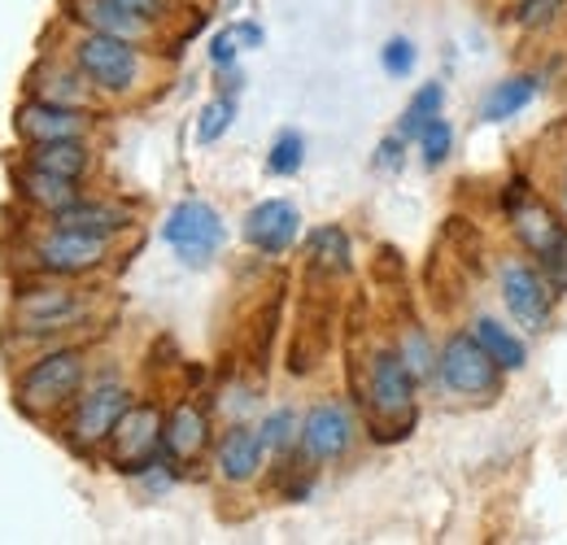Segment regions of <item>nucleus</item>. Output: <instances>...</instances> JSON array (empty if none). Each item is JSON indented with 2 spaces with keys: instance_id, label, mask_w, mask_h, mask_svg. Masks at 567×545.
Returning a JSON list of instances; mask_svg holds the SVG:
<instances>
[{
  "instance_id": "nucleus-6",
  "label": "nucleus",
  "mask_w": 567,
  "mask_h": 545,
  "mask_svg": "<svg viewBox=\"0 0 567 545\" xmlns=\"http://www.w3.org/2000/svg\"><path fill=\"white\" fill-rule=\"evenodd\" d=\"M497 292H502V306L511 315V323L528 337H542L550 323H555V301L559 292L546 284V275L537 263H524V258H506L502 271H497Z\"/></svg>"
},
{
  "instance_id": "nucleus-38",
  "label": "nucleus",
  "mask_w": 567,
  "mask_h": 545,
  "mask_svg": "<svg viewBox=\"0 0 567 545\" xmlns=\"http://www.w3.org/2000/svg\"><path fill=\"white\" fill-rule=\"evenodd\" d=\"M236 40H240V49H262L267 31L258 22H236Z\"/></svg>"
},
{
  "instance_id": "nucleus-21",
  "label": "nucleus",
  "mask_w": 567,
  "mask_h": 545,
  "mask_svg": "<svg viewBox=\"0 0 567 545\" xmlns=\"http://www.w3.org/2000/svg\"><path fill=\"white\" fill-rule=\"evenodd\" d=\"M537 92H542V79L537 74H506V79H497L494 88L485 92L481 119L485 123H511V119H519L537 101Z\"/></svg>"
},
{
  "instance_id": "nucleus-32",
  "label": "nucleus",
  "mask_w": 567,
  "mask_h": 545,
  "mask_svg": "<svg viewBox=\"0 0 567 545\" xmlns=\"http://www.w3.org/2000/svg\"><path fill=\"white\" fill-rule=\"evenodd\" d=\"M567 0H519L515 4V22L524 27V31H546L559 13H564Z\"/></svg>"
},
{
  "instance_id": "nucleus-27",
  "label": "nucleus",
  "mask_w": 567,
  "mask_h": 545,
  "mask_svg": "<svg viewBox=\"0 0 567 545\" xmlns=\"http://www.w3.org/2000/svg\"><path fill=\"white\" fill-rule=\"evenodd\" d=\"M231 123H236V96L231 92H218L214 101L202 105V114H197V144H218V140L231 132Z\"/></svg>"
},
{
  "instance_id": "nucleus-36",
  "label": "nucleus",
  "mask_w": 567,
  "mask_h": 545,
  "mask_svg": "<svg viewBox=\"0 0 567 545\" xmlns=\"http://www.w3.org/2000/svg\"><path fill=\"white\" fill-rule=\"evenodd\" d=\"M537 267H542V275H546V284L564 297L567 292V240H559L550 254H542V258H537Z\"/></svg>"
},
{
  "instance_id": "nucleus-3",
  "label": "nucleus",
  "mask_w": 567,
  "mask_h": 545,
  "mask_svg": "<svg viewBox=\"0 0 567 545\" xmlns=\"http://www.w3.org/2000/svg\"><path fill=\"white\" fill-rule=\"evenodd\" d=\"M71 62L87 74V83H92L105 101H127V96H136L144 74H148L144 44L118 40V35H101V31H79V35H74Z\"/></svg>"
},
{
  "instance_id": "nucleus-20",
  "label": "nucleus",
  "mask_w": 567,
  "mask_h": 545,
  "mask_svg": "<svg viewBox=\"0 0 567 545\" xmlns=\"http://www.w3.org/2000/svg\"><path fill=\"white\" fill-rule=\"evenodd\" d=\"M49 223H53V227H71V232H87V236H105V240H114V236H118V232H127L136 218H132V209H127V205L79 197V202L66 205V209L49 214Z\"/></svg>"
},
{
  "instance_id": "nucleus-17",
  "label": "nucleus",
  "mask_w": 567,
  "mask_h": 545,
  "mask_svg": "<svg viewBox=\"0 0 567 545\" xmlns=\"http://www.w3.org/2000/svg\"><path fill=\"white\" fill-rule=\"evenodd\" d=\"M27 92L40 101H53V105H74V110H96V96H101L71 58L66 62H40L27 79Z\"/></svg>"
},
{
  "instance_id": "nucleus-33",
  "label": "nucleus",
  "mask_w": 567,
  "mask_h": 545,
  "mask_svg": "<svg viewBox=\"0 0 567 545\" xmlns=\"http://www.w3.org/2000/svg\"><path fill=\"white\" fill-rule=\"evenodd\" d=\"M132 480H136V489H141V493L162 497V493H171V489L179 484V463H175V459H157L153 467H144L141 476H132Z\"/></svg>"
},
{
  "instance_id": "nucleus-24",
  "label": "nucleus",
  "mask_w": 567,
  "mask_h": 545,
  "mask_svg": "<svg viewBox=\"0 0 567 545\" xmlns=\"http://www.w3.org/2000/svg\"><path fill=\"white\" fill-rule=\"evenodd\" d=\"M467 332L489 349V358H494L502 371H524L528 367V345H524V337L511 323H502L494 315H476Z\"/></svg>"
},
{
  "instance_id": "nucleus-34",
  "label": "nucleus",
  "mask_w": 567,
  "mask_h": 545,
  "mask_svg": "<svg viewBox=\"0 0 567 545\" xmlns=\"http://www.w3.org/2000/svg\"><path fill=\"white\" fill-rule=\"evenodd\" d=\"M406 144H411L406 136L389 132V136L375 144V153H371V166H375V171H384V175H398V171L406 166Z\"/></svg>"
},
{
  "instance_id": "nucleus-39",
  "label": "nucleus",
  "mask_w": 567,
  "mask_h": 545,
  "mask_svg": "<svg viewBox=\"0 0 567 545\" xmlns=\"http://www.w3.org/2000/svg\"><path fill=\"white\" fill-rule=\"evenodd\" d=\"M559 205H564V218H567V162L564 171H559Z\"/></svg>"
},
{
  "instance_id": "nucleus-29",
  "label": "nucleus",
  "mask_w": 567,
  "mask_h": 545,
  "mask_svg": "<svg viewBox=\"0 0 567 545\" xmlns=\"http://www.w3.org/2000/svg\"><path fill=\"white\" fill-rule=\"evenodd\" d=\"M258 432H262V441H267V450L271 454H288V450H297V432H301V419H297V410H271L262 423H258Z\"/></svg>"
},
{
  "instance_id": "nucleus-35",
  "label": "nucleus",
  "mask_w": 567,
  "mask_h": 545,
  "mask_svg": "<svg viewBox=\"0 0 567 545\" xmlns=\"http://www.w3.org/2000/svg\"><path fill=\"white\" fill-rule=\"evenodd\" d=\"M240 40H236V27H223V31H214L210 35V66L214 70H231L240 62Z\"/></svg>"
},
{
  "instance_id": "nucleus-30",
  "label": "nucleus",
  "mask_w": 567,
  "mask_h": 545,
  "mask_svg": "<svg viewBox=\"0 0 567 545\" xmlns=\"http://www.w3.org/2000/svg\"><path fill=\"white\" fill-rule=\"evenodd\" d=\"M420 153H424V166L427 171H436L445 157H450V148H454V127L445 123V119H432L424 132H420Z\"/></svg>"
},
{
  "instance_id": "nucleus-16",
  "label": "nucleus",
  "mask_w": 567,
  "mask_h": 545,
  "mask_svg": "<svg viewBox=\"0 0 567 545\" xmlns=\"http://www.w3.org/2000/svg\"><path fill=\"white\" fill-rule=\"evenodd\" d=\"M267 454H271V450H267V441H262L258 428L231 423V428L218 436V445H214V467H218V476L227 480V484H249V480H258Z\"/></svg>"
},
{
  "instance_id": "nucleus-23",
  "label": "nucleus",
  "mask_w": 567,
  "mask_h": 545,
  "mask_svg": "<svg viewBox=\"0 0 567 545\" xmlns=\"http://www.w3.org/2000/svg\"><path fill=\"white\" fill-rule=\"evenodd\" d=\"M306 258H310V271L328 275V279L350 275L354 271V245H350V232L337 227V223L315 227V232L306 236Z\"/></svg>"
},
{
  "instance_id": "nucleus-25",
  "label": "nucleus",
  "mask_w": 567,
  "mask_h": 545,
  "mask_svg": "<svg viewBox=\"0 0 567 545\" xmlns=\"http://www.w3.org/2000/svg\"><path fill=\"white\" fill-rule=\"evenodd\" d=\"M441 110H445V83H424V88L406 101V110H402V119H398V136H406L415 144L427 123L441 119Z\"/></svg>"
},
{
  "instance_id": "nucleus-10",
  "label": "nucleus",
  "mask_w": 567,
  "mask_h": 545,
  "mask_svg": "<svg viewBox=\"0 0 567 545\" xmlns=\"http://www.w3.org/2000/svg\"><path fill=\"white\" fill-rule=\"evenodd\" d=\"M110 245L105 236H87V232H71V227H44L31 245L35 271L40 275H62V279H79V275L101 271L110 263Z\"/></svg>"
},
{
  "instance_id": "nucleus-13",
  "label": "nucleus",
  "mask_w": 567,
  "mask_h": 545,
  "mask_svg": "<svg viewBox=\"0 0 567 545\" xmlns=\"http://www.w3.org/2000/svg\"><path fill=\"white\" fill-rule=\"evenodd\" d=\"M240 232H245V245L258 249L262 258H284L301 236V209L292 202H284V197L258 202L245 214Z\"/></svg>"
},
{
  "instance_id": "nucleus-31",
  "label": "nucleus",
  "mask_w": 567,
  "mask_h": 545,
  "mask_svg": "<svg viewBox=\"0 0 567 545\" xmlns=\"http://www.w3.org/2000/svg\"><path fill=\"white\" fill-rule=\"evenodd\" d=\"M380 66L389 79H406L411 70L420 66V49H415V40H406V35H393L384 49H380Z\"/></svg>"
},
{
  "instance_id": "nucleus-1",
  "label": "nucleus",
  "mask_w": 567,
  "mask_h": 545,
  "mask_svg": "<svg viewBox=\"0 0 567 545\" xmlns=\"http://www.w3.org/2000/svg\"><path fill=\"white\" fill-rule=\"evenodd\" d=\"M362 402H367V423L375 441H398L415 423V402H420V380L402 362L398 345H380L367 358V380H362Z\"/></svg>"
},
{
  "instance_id": "nucleus-28",
  "label": "nucleus",
  "mask_w": 567,
  "mask_h": 545,
  "mask_svg": "<svg viewBox=\"0 0 567 545\" xmlns=\"http://www.w3.org/2000/svg\"><path fill=\"white\" fill-rule=\"evenodd\" d=\"M301 162H306V136L284 127L280 136L271 140V148H267V171L280 175V179H292L301 171Z\"/></svg>"
},
{
  "instance_id": "nucleus-22",
  "label": "nucleus",
  "mask_w": 567,
  "mask_h": 545,
  "mask_svg": "<svg viewBox=\"0 0 567 545\" xmlns=\"http://www.w3.org/2000/svg\"><path fill=\"white\" fill-rule=\"evenodd\" d=\"M22 162L83 184V175L92 171V148H87V140H40V144H27Z\"/></svg>"
},
{
  "instance_id": "nucleus-5",
  "label": "nucleus",
  "mask_w": 567,
  "mask_h": 545,
  "mask_svg": "<svg viewBox=\"0 0 567 545\" xmlns=\"http://www.w3.org/2000/svg\"><path fill=\"white\" fill-rule=\"evenodd\" d=\"M132 410V389L123 380H96L92 389H83L71 407L66 423V441L74 454H96L110 445L118 419Z\"/></svg>"
},
{
  "instance_id": "nucleus-37",
  "label": "nucleus",
  "mask_w": 567,
  "mask_h": 545,
  "mask_svg": "<svg viewBox=\"0 0 567 545\" xmlns=\"http://www.w3.org/2000/svg\"><path fill=\"white\" fill-rule=\"evenodd\" d=\"M123 9H132V13H141V18H148V22H166L171 13H175V0H118Z\"/></svg>"
},
{
  "instance_id": "nucleus-2",
  "label": "nucleus",
  "mask_w": 567,
  "mask_h": 545,
  "mask_svg": "<svg viewBox=\"0 0 567 545\" xmlns=\"http://www.w3.org/2000/svg\"><path fill=\"white\" fill-rule=\"evenodd\" d=\"M92 319V297L71 288L62 275H44L40 284H27L18 288L13 297V310H9V323L18 337H62V332H74Z\"/></svg>"
},
{
  "instance_id": "nucleus-8",
  "label": "nucleus",
  "mask_w": 567,
  "mask_h": 545,
  "mask_svg": "<svg viewBox=\"0 0 567 545\" xmlns=\"http://www.w3.org/2000/svg\"><path fill=\"white\" fill-rule=\"evenodd\" d=\"M436 384L458 398H497L502 393V367L472 332H454L436 349Z\"/></svg>"
},
{
  "instance_id": "nucleus-18",
  "label": "nucleus",
  "mask_w": 567,
  "mask_h": 545,
  "mask_svg": "<svg viewBox=\"0 0 567 545\" xmlns=\"http://www.w3.org/2000/svg\"><path fill=\"white\" fill-rule=\"evenodd\" d=\"M166 459H175L179 467L197 463L210 450V414L197 402H179L175 410H166Z\"/></svg>"
},
{
  "instance_id": "nucleus-19",
  "label": "nucleus",
  "mask_w": 567,
  "mask_h": 545,
  "mask_svg": "<svg viewBox=\"0 0 567 545\" xmlns=\"http://www.w3.org/2000/svg\"><path fill=\"white\" fill-rule=\"evenodd\" d=\"M13 193L31 205V209H40V214H58V209H66V205H74L83 197L79 179L40 171V166H31V162H22V166L13 171Z\"/></svg>"
},
{
  "instance_id": "nucleus-12",
  "label": "nucleus",
  "mask_w": 567,
  "mask_h": 545,
  "mask_svg": "<svg viewBox=\"0 0 567 545\" xmlns=\"http://www.w3.org/2000/svg\"><path fill=\"white\" fill-rule=\"evenodd\" d=\"M13 127H18V136L27 140V144H40V140H87V132L96 127V114L31 96V101L18 105Z\"/></svg>"
},
{
  "instance_id": "nucleus-4",
  "label": "nucleus",
  "mask_w": 567,
  "mask_h": 545,
  "mask_svg": "<svg viewBox=\"0 0 567 545\" xmlns=\"http://www.w3.org/2000/svg\"><path fill=\"white\" fill-rule=\"evenodd\" d=\"M83 380H87V353L79 345H62V349H49L44 358H35L18 376L13 402L22 414L44 419V414L74 407V398L83 393Z\"/></svg>"
},
{
  "instance_id": "nucleus-11",
  "label": "nucleus",
  "mask_w": 567,
  "mask_h": 545,
  "mask_svg": "<svg viewBox=\"0 0 567 545\" xmlns=\"http://www.w3.org/2000/svg\"><path fill=\"white\" fill-rule=\"evenodd\" d=\"M358 441V419L354 410L337 398L328 402H315V407L301 414V432H297V454L315 467H328V463H341Z\"/></svg>"
},
{
  "instance_id": "nucleus-7",
  "label": "nucleus",
  "mask_w": 567,
  "mask_h": 545,
  "mask_svg": "<svg viewBox=\"0 0 567 545\" xmlns=\"http://www.w3.org/2000/svg\"><path fill=\"white\" fill-rule=\"evenodd\" d=\"M162 240L184 267H210L227 240V223L210 202L188 197L162 218Z\"/></svg>"
},
{
  "instance_id": "nucleus-26",
  "label": "nucleus",
  "mask_w": 567,
  "mask_h": 545,
  "mask_svg": "<svg viewBox=\"0 0 567 545\" xmlns=\"http://www.w3.org/2000/svg\"><path fill=\"white\" fill-rule=\"evenodd\" d=\"M398 353H402V362L411 367V376H415L420 384H432V380H436V345L427 341V332L420 323H411V328L402 332Z\"/></svg>"
},
{
  "instance_id": "nucleus-14",
  "label": "nucleus",
  "mask_w": 567,
  "mask_h": 545,
  "mask_svg": "<svg viewBox=\"0 0 567 545\" xmlns=\"http://www.w3.org/2000/svg\"><path fill=\"white\" fill-rule=\"evenodd\" d=\"M62 13L71 18L79 31L118 35V40H132V44H153L157 40V22L123 9L118 0H62Z\"/></svg>"
},
{
  "instance_id": "nucleus-15",
  "label": "nucleus",
  "mask_w": 567,
  "mask_h": 545,
  "mask_svg": "<svg viewBox=\"0 0 567 545\" xmlns=\"http://www.w3.org/2000/svg\"><path fill=\"white\" fill-rule=\"evenodd\" d=\"M506 214H511V232H515V240H519L533 258L550 254L559 240H567V218L564 214H555L546 202H537L533 193L506 202Z\"/></svg>"
},
{
  "instance_id": "nucleus-9",
  "label": "nucleus",
  "mask_w": 567,
  "mask_h": 545,
  "mask_svg": "<svg viewBox=\"0 0 567 545\" xmlns=\"http://www.w3.org/2000/svg\"><path fill=\"white\" fill-rule=\"evenodd\" d=\"M166 414L157 402H132V410L118 419L105 454L110 467L123 476H141L144 467H153L157 459H166Z\"/></svg>"
}]
</instances>
